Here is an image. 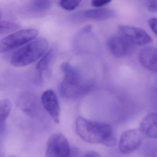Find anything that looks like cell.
Instances as JSON below:
<instances>
[{"label":"cell","instance_id":"cell-1","mask_svg":"<svg viewBox=\"0 0 157 157\" xmlns=\"http://www.w3.org/2000/svg\"><path fill=\"white\" fill-rule=\"evenodd\" d=\"M75 128L79 137L87 143L101 144L109 147L114 146L117 143L112 128L108 124L95 122L79 117L76 121Z\"/></svg>","mask_w":157,"mask_h":157},{"label":"cell","instance_id":"cell-2","mask_svg":"<svg viewBox=\"0 0 157 157\" xmlns=\"http://www.w3.org/2000/svg\"><path fill=\"white\" fill-rule=\"evenodd\" d=\"M64 76L60 85V92L69 99H76L89 92L93 86L92 80L84 78L81 73L70 63L61 65Z\"/></svg>","mask_w":157,"mask_h":157},{"label":"cell","instance_id":"cell-3","mask_svg":"<svg viewBox=\"0 0 157 157\" xmlns=\"http://www.w3.org/2000/svg\"><path fill=\"white\" fill-rule=\"evenodd\" d=\"M48 42L44 38H39L26 44L11 56L10 62L14 67H23L29 65L42 58L47 52Z\"/></svg>","mask_w":157,"mask_h":157},{"label":"cell","instance_id":"cell-4","mask_svg":"<svg viewBox=\"0 0 157 157\" xmlns=\"http://www.w3.org/2000/svg\"><path fill=\"white\" fill-rule=\"evenodd\" d=\"M35 29L19 30L10 34L0 41V52H5L26 45L34 40L38 35Z\"/></svg>","mask_w":157,"mask_h":157},{"label":"cell","instance_id":"cell-5","mask_svg":"<svg viewBox=\"0 0 157 157\" xmlns=\"http://www.w3.org/2000/svg\"><path fill=\"white\" fill-rule=\"evenodd\" d=\"M144 136L140 129L125 131L120 138L119 147L123 155H129L138 150L144 143Z\"/></svg>","mask_w":157,"mask_h":157},{"label":"cell","instance_id":"cell-6","mask_svg":"<svg viewBox=\"0 0 157 157\" xmlns=\"http://www.w3.org/2000/svg\"><path fill=\"white\" fill-rule=\"evenodd\" d=\"M70 153V144L62 134L56 133L50 137L45 157H69Z\"/></svg>","mask_w":157,"mask_h":157},{"label":"cell","instance_id":"cell-7","mask_svg":"<svg viewBox=\"0 0 157 157\" xmlns=\"http://www.w3.org/2000/svg\"><path fill=\"white\" fill-rule=\"evenodd\" d=\"M119 35L133 45L144 46L153 42L148 33L143 29L128 25L118 27Z\"/></svg>","mask_w":157,"mask_h":157},{"label":"cell","instance_id":"cell-8","mask_svg":"<svg viewBox=\"0 0 157 157\" xmlns=\"http://www.w3.org/2000/svg\"><path fill=\"white\" fill-rule=\"evenodd\" d=\"M107 46L111 53L117 58L128 56L133 48V45L120 35L109 38L107 41Z\"/></svg>","mask_w":157,"mask_h":157},{"label":"cell","instance_id":"cell-9","mask_svg":"<svg viewBox=\"0 0 157 157\" xmlns=\"http://www.w3.org/2000/svg\"><path fill=\"white\" fill-rule=\"evenodd\" d=\"M41 102L43 107L50 115L54 122L59 124L60 121L59 104L55 92L52 90H48L42 94Z\"/></svg>","mask_w":157,"mask_h":157},{"label":"cell","instance_id":"cell-10","mask_svg":"<svg viewBox=\"0 0 157 157\" xmlns=\"http://www.w3.org/2000/svg\"><path fill=\"white\" fill-rule=\"evenodd\" d=\"M37 97L32 93H23L18 98V108L27 115L32 118L36 117L39 112L40 105Z\"/></svg>","mask_w":157,"mask_h":157},{"label":"cell","instance_id":"cell-11","mask_svg":"<svg viewBox=\"0 0 157 157\" xmlns=\"http://www.w3.org/2000/svg\"><path fill=\"white\" fill-rule=\"evenodd\" d=\"M139 61L146 69L157 73V48L147 47L143 49L139 56Z\"/></svg>","mask_w":157,"mask_h":157},{"label":"cell","instance_id":"cell-12","mask_svg":"<svg viewBox=\"0 0 157 157\" xmlns=\"http://www.w3.org/2000/svg\"><path fill=\"white\" fill-rule=\"evenodd\" d=\"M140 129L145 137L150 139H157V113L148 114L140 123Z\"/></svg>","mask_w":157,"mask_h":157},{"label":"cell","instance_id":"cell-13","mask_svg":"<svg viewBox=\"0 0 157 157\" xmlns=\"http://www.w3.org/2000/svg\"><path fill=\"white\" fill-rule=\"evenodd\" d=\"M85 19L94 21H104L116 18L117 13L116 11L110 8L89 9L83 12Z\"/></svg>","mask_w":157,"mask_h":157},{"label":"cell","instance_id":"cell-14","mask_svg":"<svg viewBox=\"0 0 157 157\" xmlns=\"http://www.w3.org/2000/svg\"><path fill=\"white\" fill-rule=\"evenodd\" d=\"M11 109V103L9 100L5 99L0 101V138L5 131L6 121Z\"/></svg>","mask_w":157,"mask_h":157},{"label":"cell","instance_id":"cell-15","mask_svg":"<svg viewBox=\"0 0 157 157\" xmlns=\"http://www.w3.org/2000/svg\"><path fill=\"white\" fill-rule=\"evenodd\" d=\"M52 6L50 0H32L27 6L26 10L31 13H38L48 11Z\"/></svg>","mask_w":157,"mask_h":157},{"label":"cell","instance_id":"cell-16","mask_svg":"<svg viewBox=\"0 0 157 157\" xmlns=\"http://www.w3.org/2000/svg\"><path fill=\"white\" fill-rule=\"evenodd\" d=\"M55 49L51 48L49 50L46 54L41 58V59L37 64L36 68L39 73L40 75H41L43 72L48 71L50 64L53 60V58L56 54Z\"/></svg>","mask_w":157,"mask_h":157},{"label":"cell","instance_id":"cell-17","mask_svg":"<svg viewBox=\"0 0 157 157\" xmlns=\"http://www.w3.org/2000/svg\"><path fill=\"white\" fill-rule=\"evenodd\" d=\"M139 149L143 157H157V141H147L143 144Z\"/></svg>","mask_w":157,"mask_h":157},{"label":"cell","instance_id":"cell-18","mask_svg":"<svg viewBox=\"0 0 157 157\" xmlns=\"http://www.w3.org/2000/svg\"><path fill=\"white\" fill-rule=\"evenodd\" d=\"M19 27L18 24L9 21H0V35L14 32Z\"/></svg>","mask_w":157,"mask_h":157},{"label":"cell","instance_id":"cell-19","mask_svg":"<svg viewBox=\"0 0 157 157\" xmlns=\"http://www.w3.org/2000/svg\"><path fill=\"white\" fill-rule=\"evenodd\" d=\"M81 0H60V5L64 10L71 11L76 9Z\"/></svg>","mask_w":157,"mask_h":157},{"label":"cell","instance_id":"cell-20","mask_svg":"<svg viewBox=\"0 0 157 157\" xmlns=\"http://www.w3.org/2000/svg\"><path fill=\"white\" fill-rule=\"evenodd\" d=\"M146 6L149 12H157V0H146Z\"/></svg>","mask_w":157,"mask_h":157},{"label":"cell","instance_id":"cell-21","mask_svg":"<svg viewBox=\"0 0 157 157\" xmlns=\"http://www.w3.org/2000/svg\"><path fill=\"white\" fill-rule=\"evenodd\" d=\"M112 0H91V3L92 6L99 7L108 4Z\"/></svg>","mask_w":157,"mask_h":157},{"label":"cell","instance_id":"cell-22","mask_svg":"<svg viewBox=\"0 0 157 157\" xmlns=\"http://www.w3.org/2000/svg\"><path fill=\"white\" fill-rule=\"evenodd\" d=\"M148 22L151 30L157 36V18L156 17L150 18Z\"/></svg>","mask_w":157,"mask_h":157},{"label":"cell","instance_id":"cell-23","mask_svg":"<svg viewBox=\"0 0 157 157\" xmlns=\"http://www.w3.org/2000/svg\"><path fill=\"white\" fill-rule=\"evenodd\" d=\"M84 157H101L100 155L99 154H98V153L94 151H90V152H88L85 155Z\"/></svg>","mask_w":157,"mask_h":157},{"label":"cell","instance_id":"cell-24","mask_svg":"<svg viewBox=\"0 0 157 157\" xmlns=\"http://www.w3.org/2000/svg\"><path fill=\"white\" fill-rule=\"evenodd\" d=\"M0 157H4V151L2 143V138H0Z\"/></svg>","mask_w":157,"mask_h":157},{"label":"cell","instance_id":"cell-25","mask_svg":"<svg viewBox=\"0 0 157 157\" xmlns=\"http://www.w3.org/2000/svg\"><path fill=\"white\" fill-rule=\"evenodd\" d=\"M1 12H0V18H1Z\"/></svg>","mask_w":157,"mask_h":157}]
</instances>
